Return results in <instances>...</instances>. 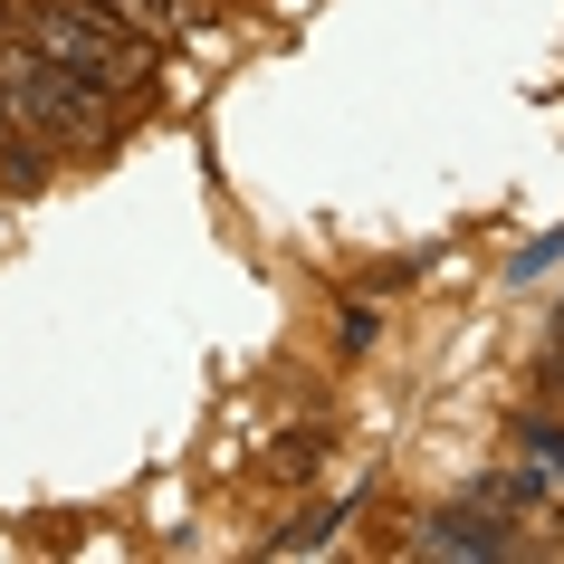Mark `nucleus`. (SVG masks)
Wrapping results in <instances>:
<instances>
[{
    "instance_id": "obj_1",
    "label": "nucleus",
    "mask_w": 564,
    "mask_h": 564,
    "mask_svg": "<svg viewBox=\"0 0 564 564\" xmlns=\"http://www.w3.org/2000/svg\"><path fill=\"white\" fill-rule=\"evenodd\" d=\"M0 124L30 134V144H77V153H106L116 144V96L77 87L67 67H48L30 39H0Z\"/></svg>"
},
{
    "instance_id": "obj_2",
    "label": "nucleus",
    "mask_w": 564,
    "mask_h": 564,
    "mask_svg": "<svg viewBox=\"0 0 564 564\" xmlns=\"http://www.w3.org/2000/svg\"><path fill=\"white\" fill-rule=\"evenodd\" d=\"M20 39H30L48 67H67L77 87H96V96H134L153 77V39H134L124 20H106L96 0H39L30 20H20Z\"/></svg>"
},
{
    "instance_id": "obj_3",
    "label": "nucleus",
    "mask_w": 564,
    "mask_h": 564,
    "mask_svg": "<svg viewBox=\"0 0 564 564\" xmlns=\"http://www.w3.org/2000/svg\"><path fill=\"white\" fill-rule=\"evenodd\" d=\"M412 555L498 564V555H517V527H507L498 507H441V517H421V527H412Z\"/></svg>"
},
{
    "instance_id": "obj_4",
    "label": "nucleus",
    "mask_w": 564,
    "mask_h": 564,
    "mask_svg": "<svg viewBox=\"0 0 564 564\" xmlns=\"http://www.w3.org/2000/svg\"><path fill=\"white\" fill-rule=\"evenodd\" d=\"M478 507H545V488H535L527 469H498L488 488H478Z\"/></svg>"
},
{
    "instance_id": "obj_5",
    "label": "nucleus",
    "mask_w": 564,
    "mask_h": 564,
    "mask_svg": "<svg viewBox=\"0 0 564 564\" xmlns=\"http://www.w3.org/2000/svg\"><path fill=\"white\" fill-rule=\"evenodd\" d=\"M517 449H535V459L564 478V431H555V421H517Z\"/></svg>"
},
{
    "instance_id": "obj_6",
    "label": "nucleus",
    "mask_w": 564,
    "mask_h": 564,
    "mask_svg": "<svg viewBox=\"0 0 564 564\" xmlns=\"http://www.w3.org/2000/svg\"><path fill=\"white\" fill-rule=\"evenodd\" d=\"M564 259V230H545V239H535V249H517V288H527V278H545V268H555Z\"/></svg>"
},
{
    "instance_id": "obj_7",
    "label": "nucleus",
    "mask_w": 564,
    "mask_h": 564,
    "mask_svg": "<svg viewBox=\"0 0 564 564\" xmlns=\"http://www.w3.org/2000/svg\"><path fill=\"white\" fill-rule=\"evenodd\" d=\"M555 326H564V306H555Z\"/></svg>"
}]
</instances>
